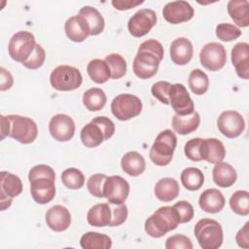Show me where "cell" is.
<instances>
[{"label":"cell","mask_w":249,"mask_h":249,"mask_svg":"<svg viewBox=\"0 0 249 249\" xmlns=\"http://www.w3.org/2000/svg\"><path fill=\"white\" fill-rule=\"evenodd\" d=\"M231 63L239 78L249 79V45L244 42L237 43L231 50Z\"/></svg>","instance_id":"d6986e66"},{"label":"cell","mask_w":249,"mask_h":249,"mask_svg":"<svg viewBox=\"0 0 249 249\" xmlns=\"http://www.w3.org/2000/svg\"><path fill=\"white\" fill-rule=\"evenodd\" d=\"M106 178L107 176L102 173H96L91 175L87 182V188L89 194L96 197H104L103 185Z\"/></svg>","instance_id":"60d3db41"},{"label":"cell","mask_w":249,"mask_h":249,"mask_svg":"<svg viewBox=\"0 0 249 249\" xmlns=\"http://www.w3.org/2000/svg\"><path fill=\"white\" fill-rule=\"evenodd\" d=\"M163 53L162 45L155 39L141 43L132 64L134 74L143 80L155 76L163 58Z\"/></svg>","instance_id":"6da1fadb"},{"label":"cell","mask_w":249,"mask_h":249,"mask_svg":"<svg viewBox=\"0 0 249 249\" xmlns=\"http://www.w3.org/2000/svg\"><path fill=\"white\" fill-rule=\"evenodd\" d=\"M177 146V137L175 133L170 129H164L160 131L154 144L150 149V160L159 166L167 165L172 158L173 153Z\"/></svg>","instance_id":"3957f363"},{"label":"cell","mask_w":249,"mask_h":249,"mask_svg":"<svg viewBox=\"0 0 249 249\" xmlns=\"http://www.w3.org/2000/svg\"><path fill=\"white\" fill-rule=\"evenodd\" d=\"M46 223L51 230L54 231H63L70 226L71 214L65 206L54 205L47 211Z\"/></svg>","instance_id":"ffe728a7"},{"label":"cell","mask_w":249,"mask_h":249,"mask_svg":"<svg viewBox=\"0 0 249 249\" xmlns=\"http://www.w3.org/2000/svg\"><path fill=\"white\" fill-rule=\"evenodd\" d=\"M201 65L209 71H218L224 67L227 61V53L225 47L216 42H210L204 45L199 53Z\"/></svg>","instance_id":"9c48e42d"},{"label":"cell","mask_w":249,"mask_h":249,"mask_svg":"<svg viewBox=\"0 0 249 249\" xmlns=\"http://www.w3.org/2000/svg\"><path fill=\"white\" fill-rule=\"evenodd\" d=\"M83 76L80 70L70 65H59L54 68L50 76L52 87L60 91L74 90L80 88Z\"/></svg>","instance_id":"5b68a950"},{"label":"cell","mask_w":249,"mask_h":249,"mask_svg":"<svg viewBox=\"0 0 249 249\" xmlns=\"http://www.w3.org/2000/svg\"><path fill=\"white\" fill-rule=\"evenodd\" d=\"M171 84L165 81H160L155 83L152 86L151 91L154 97H156L160 103L163 104H169V98H168V93L170 89Z\"/></svg>","instance_id":"7bdbcfd3"},{"label":"cell","mask_w":249,"mask_h":249,"mask_svg":"<svg viewBox=\"0 0 249 249\" xmlns=\"http://www.w3.org/2000/svg\"><path fill=\"white\" fill-rule=\"evenodd\" d=\"M112 218L110 203H98L93 205L87 214L88 223L92 227L102 228L109 226Z\"/></svg>","instance_id":"d4e9b609"},{"label":"cell","mask_w":249,"mask_h":249,"mask_svg":"<svg viewBox=\"0 0 249 249\" xmlns=\"http://www.w3.org/2000/svg\"><path fill=\"white\" fill-rule=\"evenodd\" d=\"M199 154L201 160H206L209 163H218L225 159L226 148L217 138H206L200 142Z\"/></svg>","instance_id":"ac0fdd59"},{"label":"cell","mask_w":249,"mask_h":249,"mask_svg":"<svg viewBox=\"0 0 249 249\" xmlns=\"http://www.w3.org/2000/svg\"><path fill=\"white\" fill-rule=\"evenodd\" d=\"M195 14L194 8L187 1H173L167 3L162 9L164 19L171 24L189 21Z\"/></svg>","instance_id":"2e32d148"},{"label":"cell","mask_w":249,"mask_h":249,"mask_svg":"<svg viewBox=\"0 0 249 249\" xmlns=\"http://www.w3.org/2000/svg\"><path fill=\"white\" fill-rule=\"evenodd\" d=\"M64 30L67 37L76 43L85 41L90 32L87 20L81 15L69 18L64 24Z\"/></svg>","instance_id":"7402d4cb"},{"label":"cell","mask_w":249,"mask_h":249,"mask_svg":"<svg viewBox=\"0 0 249 249\" xmlns=\"http://www.w3.org/2000/svg\"><path fill=\"white\" fill-rule=\"evenodd\" d=\"M30 193L35 202L46 204L55 196L54 179L51 177H38L29 180Z\"/></svg>","instance_id":"e0dca14e"},{"label":"cell","mask_w":249,"mask_h":249,"mask_svg":"<svg viewBox=\"0 0 249 249\" xmlns=\"http://www.w3.org/2000/svg\"><path fill=\"white\" fill-rule=\"evenodd\" d=\"M188 84L191 90L195 94L201 95L207 91L209 87V80L207 75L202 70L196 68L192 70L190 73Z\"/></svg>","instance_id":"d590c367"},{"label":"cell","mask_w":249,"mask_h":249,"mask_svg":"<svg viewBox=\"0 0 249 249\" xmlns=\"http://www.w3.org/2000/svg\"><path fill=\"white\" fill-rule=\"evenodd\" d=\"M179 192L180 189L178 182L170 177L160 179L156 183L154 189V193L157 198L164 202H168L175 199L178 196Z\"/></svg>","instance_id":"484cf974"},{"label":"cell","mask_w":249,"mask_h":249,"mask_svg":"<svg viewBox=\"0 0 249 249\" xmlns=\"http://www.w3.org/2000/svg\"><path fill=\"white\" fill-rule=\"evenodd\" d=\"M45 59H46V52L41 45L37 44L33 53L29 56V58L25 62H23L22 65L31 70L38 69L44 64Z\"/></svg>","instance_id":"b9f144b4"},{"label":"cell","mask_w":249,"mask_h":249,"mask_svg":"<svg viewBox=\"0 0 249 249\" xmlns=\"http://www.w3.org/2000/svg\"><path fill=\"white\" fill-rule=\"evenodd\" d=\"M80 137L82 143L88 148H95L105 140V135L101 127L92 122L87 124L82 128Z\"/></svg>","instance_id":"f546056e"},{"label":"cell","mask_w":249,"mask_h":249,"mask_svg":"<svg viewBox=\"0 0 249 249\" xmlns=\"http://www.w3.org/2000/svg\"><path fill=\"white\" fill-rule=\"evenodd\" d=\"M111 111L118 120L128 121L141 113L142 102L136 95L129 93L119 94L111 103Z\"/></svg>","instance_id":"ba28073f"},{"label":"cell","mask_w":249,"mask_h":249,"mask_svg":"<svg viewBox=\"0 0 249 249\" xmlns=\"http://www.w3.org/2000/svg\"><path fill=\"white\" fill-rule=\"evenodd\" d=\"M61 181L68 189L78 190L84 186L85 176L80 169L70 167L62 172Z\"/></svg>","instance_id":"f35d334b"},{"label":"cell","mask_w":249,"mask_h":249,"mask_svg":"<svg viewBox=\"0 0 249 249\" xmlns=\"http://www.w3.org/2000/svg\"><path fill=\"white\" fill-rule=\"evenodd\" d=\"M179 224L180 217L177 210L173 206H162L145 221L144 227L150 236L159 238L175 230Z\"/></svg>","instance_id":"7a4b0ae2"},{"label":"cell","mask_w":249,"mask_h":249,"mask_svg":"<svg viewBox=\"0 0 249 249\" xmlns=\"http://www.w3.org/2000/svg\"><path fill=\"white\" fill-rule=\"evenodd\" d=\"M80 244L84 249H109L112 246V241L106 234L96 231H88L82 235Z\"/></svg>","instance_id":"1f68e13d"},{"label":"cell","mask_w":249,"mask_h":249,"mask_svg":"<svg viewBox=\"0 0 249 249\" xmlns=\"http://www.w3.org/2000/svg\"><path fill=\"white\" fill-rule=\"evenodd\" d=\"M241 35V30L231 23H219L216 26V36L224 42L237 39Z\"/></svg>","instance_id":"ab89813d"},{"label":"cell","mask_w":249,"mask_h":249,"mask_svg":"<svg viewBox=\"0 0 249 249\" xmlns=\"http://www.w3.org/2000/svg\"><path fill=\"white\" fill-rule=\"evenodd\" d=\"M107 101L106 94L103 89L99 88H91L85 91L83 95L84 106L91 112L101 110Z\"/></svg>","instance_id":"836d02e7"},{"label":"cell","mask_w":249,"mask_h":249,"mask_svg":"<svg viewBox=\"0 0 249 249\" xmlns=\"http://www.w3.org/2000/svg\"><path fill=\"white\" fill-rule=\"evenodd\" d=\"M212 177L214 183L218 187L229 188L235 183L237 174L235 169L230 163L220 161L215 163L212 170Z\"/></svg>","instance_id":"cb8c5ba5"},{"label":"cell","mask_w":249,"mask_h":249,"mask_svg":"<svg viewBox=\"0 0 249 249\" xmlns=\"http://www.w3.org/2000/svg\"><path fill=\"white\" fill-rule=\"evenodd\" d=\"M169 104L176 115L187 116L195 111V104L187 89L182 84L171 85L169 93Z\"/></svg>","instance_id":"7c38bea8"},{"label":"cell","mask_w":249,"mask_h":249,"mask_svg":"<svg viewBox=\"0 0 249 249\" xmlns=\"http://www.w3.org/2000/svg\"><path fill=\"white\" fill-rule=\"evenodd\" d=\"M231 210L238 215L246 216L249 214V193L244 190L236 191L230 198Z\"/></svg>","instance_id":"8d00e7d4"},{"label":"cell","mask_w":249,"mask_h":249,"mask_svg":"<svg viewBox=\"0 0 249 249\" xmlns=\"http://www.w3.org/2000/svg\"><path fill=\"white\" fill-rule=\"evenodd\" d=\"M225 197L217 189H207L201 193L198 198L199 207L207 213H218L225 206Z\"/></svg>","instance_id":"603a6c76"},{"label":"cell","mask_w":249,"mask_h":249,"mask_svg":"<svg viewBox=\"0 0 249 249\" xmlns=\"http://www.w3.org/2000/svg\"><path fill=\"white\" fill-rule=\"evenodd\" d=\"M248 225L249 223H245L243 228H241L236 235H235V240L236 243L239 247L242 248H248L249 247V233H248Z\"/></svg>","instance_id":"f907efd6"},{"label":"cell","mask_w":249,"mask_h":249,"mask_svg":"<svg viewBox=\"0 0 249 249\" xmlns=\"http://www.w3.org/2000/svg\"><path fill=\"white\" fill-rule=\"evenodd\" d=\"M104 60L110 68L112 79H120L126 74V61L121 54L111 53L107 55Z\"/></svg>","instance_id":"74e56055"},{"label":"cell","mask_w":249,"mask_h":249,"mask_svg":"<svg viewBox=\"0 0 249 249\" xmlns=\"http://www.w3.org/2000/svg\"><path fill=\"white\" fill-rule=\"evenodd\" d=\"M0 72H1V78H0V89L3 90H7L9 89L12 88L13 84H14V79L12 74L7 71L4 67L0 68Z\"/></svg>","instance_id":"816d5d0a"},{"label":"cell","mask_w":249,"mask_h":249,"mask_svg":"<svg viewBox=\"0 0 249 249\" xmlns=\"http://www.w3.org/2000/svg\"><path fill=\"white\" fill-rule=\"evenodd\" d=\"M173 207L177 210L179 217H180V223H188L194 218V207L193 205L186 201V200H180L176 202Z\"/></svg>","instance_id":"7dc6e473"},{"label":"cell","mask_w":249,"mask_h":249,"mask_svg":"<svg viewBox=\"0 0 249 249\" xmlns=\"http://www.w3.org/2000/svg\"><path fill=\"white\" fill-rule=\"evenodd\" d=\"M10 123L9 136L22 144L32 143L38 135L36 123L28 118L19 115H8Z\"/></svg>","instance_id":"8992f818"},{"label":"cell","mask_w":249,"mask_h":249,"mask_svg":"<svg viewBox=\"0 0 249 249\" xmlns=\"http://www.w3.org/2000/svg\"><path fill=\"white\" fill-rule=\"evenodd\" d=\"M199 123L200 117L196 111L187 116H179L175 114L172 117V127L181 135H186L195 131L198 127Z\"/></svg>","instance_id":"f1b7e54d"},{"label":"cell","mask_w":249,"mask_h":249,"mask_svg":"<svg viewBox=\"0 0 249 249\" xmlns=\"http://www.w3.org/2000/svg\"><path fill=\"white\" fill-rule=\"evenodd\" d=\"M227 9L231 18L237 26L247 27L249 25V3L247 0H231Z\"/></svg>","instance_id":"4316f807"},{"label":"cell","mask_w":249,"mask_h":249,"mask_svg":"<svg viewBox=\"0 0 249 249\" xmlns=\"http://www.w3.org/2000/svg\"><path fill=\"white\" fill-rule=\"evenodd\" d=\"M218 129L228 138L238 137L245 128V122L243 117L233 110L224 111L217 121Z\"/></svg>","instance_id":"5bb4252c"},{"label":"cell","mask_w":249,"mask_h":249,"mask_svg":"<svg viewBox=\"0 0 249 249\" xmlns=\"http://www.w3.org/2000/svg\"><path fill=\"white\" fill-rule=\"evenodd\" d=\"M79 15L87 20L90 30L89 35L96 36L103 31L105 21L102 15L95 8L91 6H85L80 10Z\"/></svg>","instance_id":"4dcf8cb0"},{"label":"cell","mask_w":249,"mask_h":249,"mask_svg":"<svg viewBox=\"0 0 249 249\" xmlns=\"http://www.w3.org/2000/svg\"><path fill=\"white\" fill-rule=\"evenodd\" d=\"M121 166L126 174L136 177L143 173L146 167V162L141 154L136 151H130L123 156Z\"/></svg>","instance_id":"83f0119b"},{"label":"cell","mask_w":249,"mask_h":249,"mask_svg":"<svg viewBox=\"0 0 249 249\" xmlns=\"http://www.w3.org/2000/svg\"><path fill=\"white\" fill-rule=\"evenodd\" d=\"M34 35L28 31H18L12 36L9 42L8 51L10 56L21 64L25 62L36 47Z\"/></svg>","instance_id":"52a82bcc"},{"label":"cell","mask_w":249,"mask_h":249,"mask_svg":"<svg viewBox=\"0 0 249 249\" xmlns=\"http://www.w3.org/2000/svg\"><path fill=\"white\" fill-rule=\"evenodd\" d=\"M49 131L56 141L67 142L74 136L75 123L68 115L56 114L49 123Z\"/></svg>","instance_id":"9a60e30c"},{"label":"cell","mask_w":249,"mask_h":249,"mask_svg":"<svg viewBox=\"0 0 249 249\" xmlns=\"http://www.w3.org/2000/svg\"><path fill=\"white\" fill-rule=\"evenodd\" d=\"M10 132V123L7 116L1 115V140H3L6 136H9Z\"/></svg>","instance_id":"db71d44e"},{"label":"cell","mask_w":249,"mask_h":249,"mask_svg":"<svg viewBox=\"0 0 249 249\" xmlns=\"http://www.w3.org/2000/svg\"><path fill=\"white\" fill-rule=\"evenodd\" d=\"M182 185L189 191L199 190L204 183V175L202 171L196 167L185 168L180 176Z\"/></svg>","instance_id":"e575fe53"},{"label":"cell","mask_w":249,"mask_h":249,"mask_svg":"<svg viewBox=\"0 0 249 249\" xmlns=\"http://www.w3.org/2000/svg\"><path fill=\"white\" fill-rule=\"evenodd\" d=\"M129 194V184L119 175L107 176L103 185V195L111 204H122Z\"/></svg>","instance_id":"8fae6325"},{"label":"cell","mask_w":249,"mask_h":249,"mask_svg":"<svg viewBox=\"0 0 249 249\" xmlns=\"http://www.w3.org/2000/svg\"><path fill=\"white\" fill-rule=\"evenodd\" d=\"M22 192V183L16 174L2 171L0 175V193H1V210L10 207L12 200Z\"/></svg>","instance_id":"4fadbf2b"},{"label":"cell","mask_w":249,"mask_h":249,"mask_svg":"<svg viewBox=\"0 0 249 249\" xmlns=\"http://www.w3.org/2000/svg\"><path fill=\"white\" fill-rule=\"evenodd\" d=\"M169 53L172 62L177 65H185L193 58V44L185 37L177 38L171 43Z\"/></svg>","instance_id":"44dd1931"},{"label":"cell","mask_w":249,"mask_h":249,"mask_svg":"<svg viewBox=\"0 0 249 249\" xmlns=\"http://www.w3.org/2000/svg\"><path fill=\"white\" fill-rule=\"evenodd\" d=\"M157 23V14L152 9L137 11L127 22V29L133 37H142L148 34Z\"/></svg>","instance_id":"30bf717a"},{"label":"cell","mask_w":249,"mask_h":249,"mask_svg":"<svg viewBox=\"0 0 249 249\" xmlns=\"http://www.w3.org/2000/svg\"><path fill=\"white\" fill-rule=\"evenodd\" d=\"M144 3V1H133V0H113L112 5L115 7V9L120 11H125L129 10L133 7H136L140 4Z\"/></svg>","instance_id":"f5cc1de1"},{"label":"cell","mask_w":249,"mask_h":249,"mask_svg":"<svg viewBox=\"0 0 249 249\" xmlns=\"http://www.w3.org/2000/svg\"><path fill=\"white\" fill-rule=\"evenodd\" d=\"M166 249H193L191 239L183 234H175L169 236L165 241Z\"/></svg>","instance_id":"ee69618b"},{"label":"cell","mask_w":249,"mask_h":249,"mask_svg":"<svg viewBox=\"0 0 249 249\" xmlns=\"http://www.w3.org/2000/svg\"><path fill=\"white\" fill-rule=\"evenodd\" d=\"M111 210H112V218H111V223L110 227H118L124 224L127 218V207L124 203L118 204V206H112L110 203Z\"/></svg>","instance_id":"bcb514c9"},{"label":"cell","mask_w":249,"mask_h":249,"mask_svg":"<svg viewBox=\"0 0 249 249\" xmlns=\"http://www.w3.org/2000/svg\"><path fill=\"white\" fill-rule=\"evenodd\" d=\"M195 235L202 249H218L223 243V229L213 219H201L195 226Z\"/></svg>","instance_id":"277c9868"},{"label":"cell","mask_w":249,"mask_h":249,"mask_svg":"<svg viewBox=\"0 0 249 249\" xmlns=\"http://www.w3.org/2000/svg\"><path fill=\"white\" fill-rule=\"evenodd\" d=\"M38 177H51L55 179L54 170L47 164H38L33 166L28 173V180H32Z\"/></svg>","instance_id":"681fc988"},{"label":"cell","mask_w":249,"mask_h":249,"mask_svg":"<svg viewBox=\"0 0 249 249\" xmlns=\"http://www.w3.org/2000/svg\"><path fill=\"white\" fill-rule=\"evenodd\" d=\"M89 78L96 84H104L111 78L110 68L105 60L95 58L90 60L87 66Z\"/></svg>","instance_id":"d6a6232c"},{"label":"cell","mask_w":249,"mask_h":249,"mask_svg":"<svg viewBox=\"0 0 249 249\" xmlns=\"http://www.w3.org/2000/svg\"><path fill=\"white\" fill-rule=\"evenodd\" d=\"M91 122L98 124L101 127V129L103 130L104 135H105V140L111 138L114 135V133H115V124L108 117L98 116V117L93 118L91 120Z\"/></svg>","instance_id":"c3c4849f"},{"label":"cell","mask_w":249,"mask_h":249,"mask_svg":"<svg viewBox=\"0 0 249 249\" xmlns=\"http://www.w3.org/2000/svg\"><path fill=\"white\" fill-rule=\"evenodd\" d=\"M201 140H202V138L196 137V138L190 139L185 144L184 153L189 160H191L193 161H200L201 160V157L199 154V146H200Z\"/></svg>","instance_id":"f6af8a7d"}]
</instances>
